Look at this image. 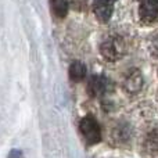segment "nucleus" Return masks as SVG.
I'll return each mask as SVG.
<instances>
[{
	"label": "nucleus",
	"mask_w": 158,
	"mask_h": 158,
	"mask_svg": "<svg viewBox=\"0 0 158 158\" xmlns=\"http://www.w3.org/2000/svg\"><path fill=\"white\" fill-rule=\"evenodd\" d=\"M100 52L106 60L117 61L125 54V42L119 36H111L101 43Z\"/></svg>",
	"instance_id": "1"
},
{
	"label": "nucleus",
	"mask_w": 158,
	"mask_h": 158,
	"mask_svg": "<svg viewBox=\"0 0 158 158\" xmlns=\"http://www.w3.org/2000/svg\"><path fill=\"white\" fill-rule=\"evenodd\" d=\"M79 129H81V133L83 135L87 144H96L101 140L100 125L92 115H86L82 118L81 123H79Z\"/></svg>",
	"instance_id": "2"
},
{
	"label": "nucleus",
	"mask_w": 158,
	"mask_h": 158,
	"mask_svg": "<svg viewBox=\"0 0 158 158\" xmlns=\"http://www.w3.org/2000/svg\"><path fill=\"white\" fill-rule=\"evenodd\" d=\"M107 90V79L100 75H94L90 78L87 83V93L90 97H100Z\"/></svg>",
	"instance_id": "6"
},
{
	"label": "nucleus",
	"mask_w": 158,
	"mask_h": 158,
	"mask_svg": "<svg viewBox=\"0 0 158 158\" xmlns=\"http://www.w3.org/2000/svg\"><path fill=\"white\" fill-rule=\"evenodd\" d=\"M146 150L150 153H158V129H154L148 133L146 139Z\"/></svg>",
	"instance_id": "9"
},
{
	"label": "nucleus",
	"mask_w": 158,
	"mask_h": 158,
	"mask_svg": "<svg viewBox=\"0 0 158 158\" xmlns=\"http://www.w3.org/2000/svg\"><path fill=\"white\" fill-rule=\"evenodd\" d=\"M143 86V77L139 69H131L123 81V87L129 93H137Z\"/></svg>",
	"instance_id": "5"
},
{
	"label": "nucleus",
	"mask_w": 158,
	"mask_h": 158,
	"mask_svg": "<svg viewBox=\"0 0 158 158\" xmlns=\"http://www.w3.org/2000/svg\"><path fill=\"white\" fill-rule=\"evenodd\" d=\"M19 156H21V153H19V151L13 150V151L10 153V157H8V158H19Z\"/></svg>",
	"instance_id": "10"
},
{
	"label": "nucleus",
	"mask_w": 158,
	"mask_h": 158,
	"mask_svg": "<svg viewBox=\"0 0 158 158\" xmlns=\"http://www.w3.org/2000/svg\"><path fill=\"white\" fill-rule=\"evenodd\" d=\"M52 10L56 17L64 18L68 13V0H52Z\"/></svg>",
	"instance_id": "8"
},
{
	"label": "nucleus",
	"mask_w": 158,
	"mask_h": 158,
	"mask_svg": "<svg viewBox=\"0 0 158 158\" xmlns=\"http://www.w3.org/2000/svg\"><path fill=\"white\" fill-rule=\"evenodd\" d=\"M86 75V67L81 61H75L69 67V78L74 82H81Z\"/></svg>",
	"instance_id": "7"
},
{
	"label": "nucleus",
	"mask_w": 158,
	"mask_h": 158,
	"mask_svg": "<svg viewBox=\"0 0 158 158\" xmlns=\"http://www.w3.org/2000/svg\"><path fill=\"white\" fill-rule=\"evenodd\" d=\"M139 14L140 18L147 24L158 21V0H142Z\"/></svg>",
	"instance_id": "4"
},
{
	"label": "nucleus",
	"mask_w": 158,
	"mask_h": 158,
	"mask_svg": "<svg viewBox=\"0 0 158 158\" xmlns=\"http://www.w3.org/2000/svg\"><path fill=\"white\" fill-rule=\"evenodd\" d=\"M117 0H94L93 11L100 22H108L114 11V4Z\"/></svg>",
	"instance_id": "3"
}]
</instances>
